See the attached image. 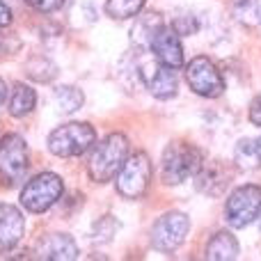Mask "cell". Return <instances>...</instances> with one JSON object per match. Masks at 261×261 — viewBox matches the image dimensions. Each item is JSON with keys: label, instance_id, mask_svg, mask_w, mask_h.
Returning a JSON list of instances; mask_svg holds the SVG:
<instances>
[{"label": "cell", "instance_id": "1", "mask_svg": "<svg viewBox=\"0 0 261 261\" xmlns=\"http://www.w3.org/2000/svg\"><path fill=\"white\" fill-rule=\"evenodd\" d=\"M204 163V153L190 142H172L163 151L161 176L167 186H179L197 174Z\"/></svg>", "mask_w": 261, "mask_h": 261}, {"label": "cell", "instance_id": "2", "mask_svg": "<svg viewBox=\"0 0 261 261\" xmlns=\"http://www.w3.org/2000/svg\"><path fill=\"white\" fill-rule=\"evenodd\" d=\"M128 158V140L122 133H110L96 144L90 158V176L96 184H106L122 170L124 161Z\"/></svg>", "mask_w": 261, "mask_h": 261}, {"label": "cell", "instance_id": "3", "mask_svg": "<svg viewBox=\"0 0 261 261\" xmlns=\"http://www.w3.org/2000/svg\"><path fill=\"white\" fill-rule=\"evenodd\" d=\"M96 142V130L87 122H69L48 135V151L60 158H73L85 153Z\"/></svg>", "mask_w": 261, "mask_h": 261}, {"label": "cell", "instance_id": "4", "mask_svg": "<svg viewBox=\"0 0 261 261\" xmlns=\"http://www.w3.org/2000/svg\"><path fill=\"white\" fill-rule=\"evenodd\" d=\"M28 167H30V156L25 140L16 133H7L0 140V184L7 188L21 184Z\"/></svg>", "mask_w": 261, "mask_h": 261}, {"label": "cell", "instance_id": "5", "mask_svg": "<svg viewBox=\"0 0 261 261\" xmlns=\"http://www.w3.org/2000/svg\"><path fill=\"white\" fill-rule=\"evenodd\" d=\"M62 179L53 172H44V174H37L35 179L25 184V188L21 190V204L30 213H44L62 197Z\"/></svg>", "mask_w": 261, "mask_h": 261}, {"label": "cell", "instance_id": "6", "mask_svg": "<svg viewBox=\"0 0 261 261\" xmlns=\"http://www.w3.org/2000/svg\"><path fill=\"white\" fill-rule=\"evenodd\" d=\"M261 213V186L248 184L236 188L229 195L225 204V218L229 227L234 229H243V227L252 225Z\"/></svg>", "mask_w": 261, "mask_h": 261}, {"label": "cell", "instance_id": "7", "mask_svg": "<svg viewBox=\"0 0 261 261\" xmlns=\"http://www.w3.org/2000/svg\"><path fill=\"white\" fill-rule=\"evenodd\" d=\"M151 179V161L144 151H138L124 161L122 170L117 172V193L126 199H138L147 193Z\"/></svg>", "mask_w": 261, "mask_h": 261}, {"label": "cell", "instance_id": "8", "mask_svg": "<svg viewBox=\"0 0 261 261\" xmlns=\"http://www.w3.org/2000/svg\"><path fill=\"white\" fill-rule=\"evenodd\" d=\"M188 229H190L188 216H184V213H179V211H170L153 222L151 245L158 252H174L186 241Z\"/></svg>", "mask_w": 261, "mask_h": 261}, {"label": "cell", "instance_id": "9", "mask_svg": "<svg viewBox=\"0 0 261 261\" xmlns=\"http://www.w3.org/2000/svg\"><path fill=\"white\" fill-rule=\"evenodd\" d=\"M186 81H188L190 90L199 96L206 99H218L225 92V78L220 76L218 67L208 58H195L186 67Z\"/></svg>", "mask_w": 261, "mask_h": 261}, {"label": "cell", "instance_id": "10", "mask_svg": "<svg viewBox=\"0 0 261 261\" xmlns=\"http://www.w3.org/2000/svg\"><path fill=\"white\" fill-rule=\"evenodd\" d=\"M140 78H142L144 87L151 92L156 99H172L176 96V76L172 71V67H165L163 62H144L140 64Z\"/></svg>", "mask_w": 261, "mask_h": 261}, {"label": "cell", "instance_id": "11", "mask_svg": "<svg viewBox=\"0 0 261 261\" xmlns=\"http://www.w3.org/2000/svg\"><path fill=\"white\" fill-rule=\"evenodd\" d=\"M149 48L156 55L158 62H163L165 67H172V69L184 67V46H181V39L174 32V28L163 23L153 32L151 39H149Z\"/></svg>", "mask_w": 261, "mask_h": 261}, {"label": "cell", "instance_id": "12", "mask_svg": "<svg viewBox=\"0 0 261 261\" xmlns=\"http://www.w3.org/2000/svg\"><path fill=\"white\" fill-rule=\"evenodd\" d=\"M231 181V170L222 161H204L195 174V186L208 197H220Z\"/></svg>", "mask_w": 261, "mask_h": 261}, {"label": "cell", "instance_id": "13", "mask_svg": "<svg viewBox=\"0 0 261 261\" xmlns=\"http://www.w3.org/2000/svg\"><path fill=\"white\" fill-rule=\"evenodd\" d=\"M25 220L23 213L12 204H0V252L14 250L23 239Z\"/></svg>", "mask_w": 261, "mask_h": 261}, {"label": "cell", "instance_id": "14", "mask_svg": "<svg viewBox=\"0 0 261 261\" xmlns=\"http://www.w3.org/2000/svg\"><path fill=\"white\" fill-rule=\"evenodd\" d=\"M39 257L53 261H71L78 259V245L67 234H50L39 243Z\"/></svg>", "mask_w": 261, "mask_h": 261}, {"label": "cell", "instance_id": "15", "mask_svg": "<svg viewBox=\"0 0 261 261\" xmlns=\"http://www.w3.org/2000/svg\"><path fill=\"white\" fill-rule=\"evenodd\" d=\"M239 257V241L229 231H218L206 245V259L211 261H231Z\"/></svg>", "mask_w": 261, "mask_h": 261}, {"label": "cell", "instance_id": "16", "mask_svg": "<svg viewBox=\"0 0 261 261\" xmlns=\"http://www.w3.org/2000/svg\"><path fill=\"white\" fill-rule=\"evenodd\" d=\"M37 106V94L30 85H23V83H16L12 90V96H9V115L12 117H25L35 110Z\"/></svg>", "mask_w": 261, "mask_h": 261}, {"label": "cell", "instance_id": "17", "mask_svg": "<svg viewBox=\"0 0 261 261\" xmlns=\"http://www.w3.org/2000/svg\"><path fill=\"white\" fill-rule=\"evenodd\" d=\"M53 101H55V108H58V113L71 115V113H76V110L83 108V101H85V96H83V92L78 90V87L60 85L58 90L53 92Z\"/></svg>", "mask_w": 261, "mask_h": 261}, {"label": "cell", "instance_id": "18", "mask_svg": "<svg viewBox=\"0 0 261 261\" xmlns=\"http://www.w3.org/2000/svg\"><path fill=\"white\" fill-rule=\"evenodd\" d=\"M234 158L239 163V167L243 170H254V167L261 165V153H259V147H257V140H239L234 149Z\"/></svg>", "mask_w": 261, "mask_h": 261}, {"label": "cell", "instance_id": "19", "mask_svg": "<svg viewBox=\"0 0 261 261\" xmlns=\"http://www.w3.org/2000/svg\"><path fill=\"white\" fill-rule=\"evenodd\" d=\"M147 0H108L106 3V12L108 16L117 18V21H126V18H133L140 14V9L144 7Z\"/></svg>", "mask_w": 261, "mask_h": 261}, {"label": "cell", "instance_id": "20", "mask_svg": "<svg viewBox=\"0 0 261 261\" xmlns=\"http://www.w3.org/2000/svg\"><path fill=\"white\" fill-rule=\"evenodd\" d=\"M161 25H163V21H161L158 14H144V16L135 23V28L130 30V35H133V39L138 41V44L149 46V39H151L153 32H156Z\"/></svg>", "mask_w": 261, "mask_h": 261}, {"label": "cell", "instance_id": "21", "mask_svg": "<svg viewBox=\"0 0 261 261\" xmlns=\"http://www.w3.org/2000/svg\"><path fill=\"white\" fill-rule=\"evenodd\" d=\"M231 9L243 25H257L259 23V0H231Z\"/></svg>", "mask_w": 261, "mask_h": 261}, {"label": "cell", "instance_id": "22", "mask_svg": "<svg viewBox=\"0 0 261 261\" xmlns=\"http://www.w3.org/2000/svg\"><path fill=\"white\" fill-rule=\"evenodd\" d=\"M117 229H119V222L115 220L113 216H103L92 227V239L99 241V243H108V241H113V236L117 234Z\"/></svg>", "mask_w": 261, "mask_h": 261}, {"label": "cell", "instance_id": "23", "mask_svg": "<svg viewBox=\"0 0 261 261\" xmlns=\"http://www.w3.org/2000/svg\"><path fill=\"white\" fill-rule=\"evenodd\" d=\"M55 73H58L55 71V64H50L48 60H44V58H35V60L28 62V76L35 78V81H39V83L53 81Z\"/></svg>", "mask_w": 261, "mask_h": 261}, {"label": "cell", "instance_id": "24", "mask_svg": "<svg viewBox=\"0 0 261 261\" xmlns=\"http://www.w3.org/2000/svg\"><path fill=\"white\" fill-rule=\"evenodd\" d=\"M172 28H174L176 35H195L199 30V23L193 14H184V16H176L172 21Z\"/></svg>", "mask_w": 261, "mask_h": 261}, {"label": "cell", "instance_id": "25", "mask_svg": "<svg viewBox=\"0 0 261 261\" xmlns=\"http://www.w3.org/2000/svg\"><path fill=\"white\" fill-rule=\"evenodd\" d=\"M30 7H35L37 12H44V14H50V12H58L60 7L64 5V0H25Z\"/></svg>", "mask_w": 261, "mask_h": 261}, {"label": "cell", "instance_id": "26", "mask_svg": "<svg viewBox=\"0 0 261 261\" xmlns=\"http://www.w3.org/2000/svg\"><path fill=\"white\" fill-rule=\"evenodd\" d=\"M250 122L261 126V94L254 96L252 103H250Z\"/></svg>", "mask_w": 261, "mask_h": 261}, {"label": "cell", "instance_id": "27", "mask_svg": "<svg viewBox=\"0 0 261 261\" xmlns=\"http://www.w3.org/2000/svg\"><path fill=\"white\" fill-rule=\"evenodd\" d=\"M9 23H12V9H9L7 5L0 0V28L9 25Z\"/></svg>", "mask_w": 261, "mask_h": 261}, {"label": "cell", "instance_id": "28", "mask_svg": "<svg viewBox=\"0 0 261 261\" xmlns=\"http://www.w3.org/2000/svg\"><path fill=\"white\" fill-rule=\"evenodd\" d=\"M7 85H5V81L0 78V108H3V103H5V99H7Z\"/></svg>", "mask_w": 261, "mask_h": 261}, {"label": "cell", "instance_id": "29", "mask_svg": "<svg viewBox=\"0 0 261 261\" xmlns=\"http://www.w3.org/2000/svg\"><path fill=\"white\" fill-rule=\"evenodd\" d=\"M257 147H259V153H261V138L257 140Z\"/></svg>", "mask_w": 261, "mask_h": 261}, {"label": "cell", "instance_id": "30", "mask_svg": "<svg viewBox=\"0 0 261 261\" xmlns=\"http://www.w3.org/2000/svg\"><path fill=\"white\" fill-rule=\"evenodd\" d=\"M0 53H3V39H0Z\"/></svg>", "mask_w": 261, "mask_h": 261}, {"label": "cell", "instance_id": "31", "mask_svg": "<svg viewBox=\"0 0 261 261\" xmlns=\"http://www.w3.org/2000/svg\"><path fill=\"white\" fill-rule=\"evenodd\" d=\"M259 229H261V213H259Z\"/></svg>", "mask_w": 261, "mask_h": 261}]
</instances>
